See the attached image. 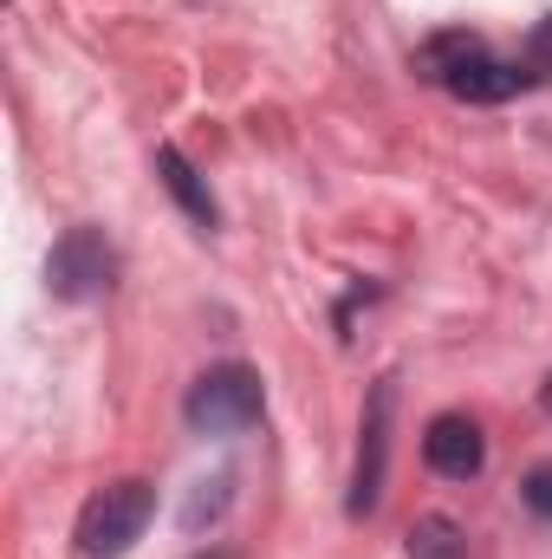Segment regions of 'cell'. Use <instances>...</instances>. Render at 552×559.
I'll use <instances>...</instances> for the list:
<instances>
[{"label":"cell","mask_w":552,"mask_h":559,"mask_svg":"<svg viewBox=\"0 0 552 559\" xmlns=\"http://www.w3.org/2000/svg\"><path fill=\"white\" fill-rule=\"evenodd\" d=\"M416 79L442 85V92L461 98V105H501V98H514V92L527 85L520 59H514V66L494 59L475 33H435V39L416 52Z\"/></svg>","instance_id":"6da1fadb"},{"label":"cell","mask_w":552,"mask_h":559,"mask_svg":"<svg viewBox=\"0 0 552 559\" xmlns=\"http://www.w3.org/2000/svg\"><path fill=\"white\" fill-rule=\"evenodd\" d=\"M261 411H267V391H261V378L248 365L202 371L195 391H189V404H182V417H189L195 436H241V429L261 423Z\"/></svg>","instance_id":"7a4b0ae2"},{"label":"cell","mask_w":552,"mask_h":559,"mask_svg":"<svg viewBox=\"0 0 552 559\" xmlns=\"http://www.w3.org/2000/svg\"><path fill=\"white\" fill-rule=\"evenodd\" d=\"M149 514H156V488H149V481H111V488H98V495L85 501V514H79V547L92 559L131 554L143 540V527H149Z\"/></svg>","instance_id":"3957f363"},{"label":"cell","mask_w":552,"mask_h":559,"mask_svg":"<svg viewBox=\"0 0 552 559\" xmlns=\"http://www.w3.org/2000/svg\"><path fill=\"white\" fill-rule=\"evenodd\" d=\"M46 280H52L59 299H98V293H111V280H118V254H111V241H105L98 228H65V235L52 241Z\"/></svg>","instance_id":"277c9868"},{"label":"cell","mask_w":552,"mask_h":559,"mask_svg":"<svg viewBox=\"0 0 552 559\" xmlns=\"http://www.w3.org/2000/svg\"><path fill=\"white\" fill-rule=\"evenodd\" d=\"M391 404L397 384L371 391V417H364V442H358V475H351V514H371L384 495V455H391Z\"/></svg>","instance_id":"5b68a950"},{"label":"cell","mask_w":552,"mask_h":559,"mask_svg":"<svg viewBox=\"0 0 552 559\" xmlns=\"http://www.w3.org/2000/svg\"><path fill=\"white\" fill-rule=\"evenodd\" d=\"M422 455H429V468H435V475H448V481H475V475H481V462H488L481 423L461 417V411L435 417V423H429V436H422Z\"/></svg>","instance_id":"8992f818"},{"label":"cell","mask_w":552,"mask_h":559,"mask_svg":"<svg viewBox=\"0 0 552 559\" xmlns=\"http://www.w3.org/2000/svg\"><path fill=\"white\" fill-rule=\"evenodd\" d=\"M156 176H163V189H169V195L182 202V215H189V222H195V228L208 235V228H215V195L202 189V176L189 169V156L163 143V150H156Z\"/></svg>","instance_id":"52a82bcc"},{"label":"cell","mask_w":552,"mask_h":559,"mask_svg":"<svg viewBox=\"0 0 552 559\" xmlns=\"http://www.w3.org/2000/svg\"><path fill=\"white\" fill-rule=\"evenodd\" d=\"M410 559H468V534L448 514H422L410 527Z\"/></svg>","instance_id":"ba28073f"},{"label":"cell","mask_w":552,"mask_h":559,"mask_svg":"<svg viewBox=\"0 0 552 559\" xmlns=\"http://www.w3.org/2000/svg\"><path fill=\"white\" fill-rule=\"evenodd\" d=\"M195 488H202V495L182 508V527H189V534H202V521H215V514L228 508V475H215V481H195Z\"/></svg>","instance_id":"9c48e42d"},{"label":"cell","mask_w":552,"mask_h":559,"mask_svg":"<svg viewBox=\"0 0 552 559\" xmlns=\"http://www.w3.org/2000/svg\"><path fill=\"white\" fill-rule=\"evenodd\" d=\"M520 72H527V85L552 72V13L533 26V39H527V52H520Z\"/></svg>","instance_id":"30bf717a"},{"label":"cell","mask_w":552,"mask_h":559,"mask_svg":"<svg viewBox=\"0 0 552 559\" xmlns=\"http://www.w3.org/2000/svg\"><path fill=\"white\" fill-rule=\"evenodd\" d=\"M520 501H527V508H533L540 521H552V462H540V468H533V475L520 481Z\"/></svg>","instance_id":"8fae6325"},{"label":"cell","mask_w":552,"mask_h":559,"mask_svg":"<svg viewBox=\"0 0 552 559\" xmlns=\"http://www.w3.org/2000/svg\"><path fill=\"white\" fill-rule=\"evenodd\" d=\"M540 404H547V417H552V378H547V391H540Z\"/></svg>","instance_id":"7c38bea8"}]
</instances>
